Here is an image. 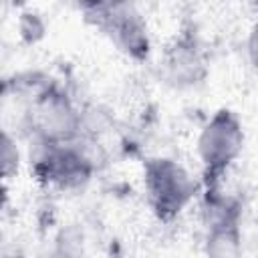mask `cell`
<instances>
[{"label":"cell","instance_id":"obj_3","mask_svg":"<svg viewBox=\"0 0 258 258\" xmlns=\"http://www.w3.org/2000/svg\"><path fill=\"white\" fill-rule=\"evenodd\" d=\"M99 16V24L109 32V36L131 56L143 58L149 50L145 26L139 14L125 4H97L93 6Z\"/></svg>","mask_w":258,"mask_h":258},{"label":"cell","instance_id":"obj_1","mask_svg":"<svg viewBox=\"0 0 258 258\" xmlns=\"http://www.w3.org/2000/svg\"><path fill=\"white\" fill-rule=\"evenodd\" d=\"M145 187L153 212L161 220L173 218L191 196L187 173L171 159H153L145 169Z\"/></svg>","mask_w":258,"mask_h":258},{"label":"cell","instance_id":"obj_5","mask_svg":"<svg viewBox=\"0 0 258 258\" xmlns=\"http://www.w3.org/2000/svg\"><path fill=\"white\" fill-rule=\"evenodd\" d=\"M208 254L212 258H240V236L234 220H226L214 226L212 236L208 238Z\"/></svg>","mask_w":258,"mask_h":258},{"label":"cell","instance_id":"obj_2","mask_svg":"<svg viewBox=\"0 0 258 258\" xmlns=\"http://www.w3.org/2000/svg\"><path fill=\"white\" fill-rule=\"evenodd\" d=\"M242 127L230 111H220L200 137V155L212 173L222 171L240 151Z\"/></svg>","mask_w":258,"mask_h":258},{"label":"cell","instance_id":"obj_4","mask_svg":"<svg viewBox=\"0 0 258 258\" xmlns=\"http://www.w3.org/2000/svg\"><path fill=\"white\" fill-rule=\"evenodd\" d=\"M38 171L42 177L60 183V185H73L87 177L89 167L87 163L73 151H52L38 163Z\"/></svg>","mask_w":258,"mask_h":258},{"label":"cell","instance_id":"obj_6","mask_svg":"<svg viewBox=\"0 0 258 258\" xmlns=\"http://www.w3.org/2000/svg\"><path fill=\"white\" fill-rule=\"evenodd\" d=\"M248 50H250V58H252V62L258 67V24L254 26V30H252V34H250Z\"/></svg>","mask_w":258,"mask_h":258}]
</instances>
